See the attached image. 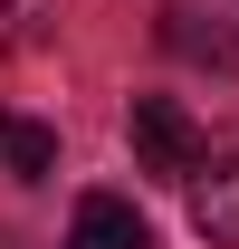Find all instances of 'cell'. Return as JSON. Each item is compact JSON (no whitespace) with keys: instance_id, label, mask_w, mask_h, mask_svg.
<instances>
[{"instance_id":"obj_1","label":"cell","mask_w":239,"mask_h":249,"mask_svg":"<svg viewBox=\"0 0 239 249\" xmlns=\"http://www.w3.org/2000/svg\"><path fill=\"white\" fill-rule=\"evenodd\" d=\"M134 163L163 173V182H182V173L201 163V124L182 115L172 96H134Z\"/></svg>"},{"instance_id":"obj_2","label":"cell","mask_w":239,"mask_h":249,"mask_svg":"<svg viewBox=\"0 0 239 249\" xmlns=\"http://www.w3.org/2000/svg\"><path fill=\"white\" fill-rule=\"evenodd\" d=\"M182 192H191V230L210 249H239V154H201L182 173Z\"/></svg>"},{"instance_id":"obj_3","label":"cell","mask_w":239,"mask_h":249,"mask_svg":"<svg viewBox=\"0 0 239 249\" xmlns=\"http://www.w3.org/2000/svg\"><path fill=\"white\" fill-rule=\"evenodd\" d=\"M67 249H153V220L124 201V192H86L77 220H67Z\"/></svg>"},{"instance_id":"obj_4","label":"cell","mask_w":239,"mask_h":249,"mask_svg":"<svg viewBox=\"0 0 239 249\" xmlns=\"http://www.w3.org/2000/svg\"><path fill=\"white\" fill-rule=\"evenodd\" d=\"M163 48L191 58V67H210V77H239V29H220L201 10H163Z\"/></svg>"},{"instance_id":"obj_5","label":"cell","mask_w":239,"mask_h":249,"mask_svg":"<svg viewBox=\"0 0 239 249\" xmlns=\"http://www.w3.org/2000/svg\"><path fill=\"white\" fill-rule=\"evenodd\" d=\"M0 173H19V182H38V173H58V134L29 115H0Z\"/></svg>"},{"instance_id":"obj_6","label":"cell","mask_w":239,"mask_h":249,"mask_svg":"<svg viewBox=\"0 0 239 249\" xmlns=\"http://www.w3.org/2000/svg\"><path fill=\"white\" fill-rule=\"evenodd\" d=\"M38 19H48V0H0V48H19Z\"/></svg>"}]
</instances>
